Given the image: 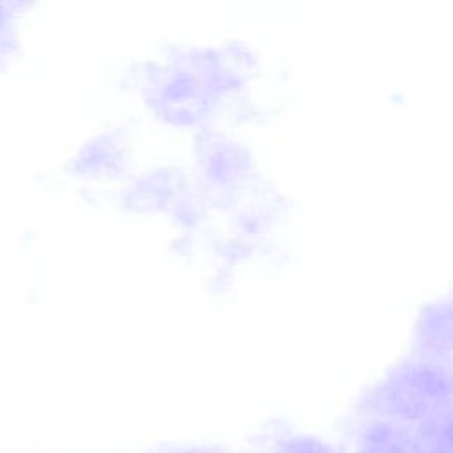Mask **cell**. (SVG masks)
<instances>
[]
</instances>
